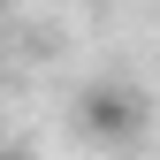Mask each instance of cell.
Listing matches in <instances>:
<instances>
[{
  "instance_id": "1",
  "label": "cell",
  "mask_w": 160,
  "mask_h": 160,
  "mask_svg": "<svg viewBox=\"0 0 160 160\" xmlns=\"http://www.w3.org/2000/svg\"><path fill=\"white\" fill-rule=\"evenodd\" d=\"M76 130L99 137V145H130V137L145 130V99H137L130 84H92L84 99H76Z\"/></svg>"
}]
</instances>
